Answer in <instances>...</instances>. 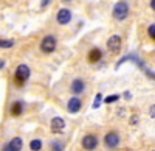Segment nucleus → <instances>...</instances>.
<instances>
[{
	"label": "nucleus",
	"mask_w": 155,
	"mask_h": 151,
	"mask_svg": "<svg viewBox=\"0 0 155 151\" xmlns=\"http://www.w3.org/2000/svg\"><path fill=\"white\" fill-rule=\"evenodd\" d=\"M56 44H58V41H56V37L54 36H45L44 39L41 41V52L42 53H53L54 50H56Z\"/></svg>",
	"instance_id": "1"
},
{
	"label": "nucleus",
	"mask_w": 155,
	"mask_h": 151,
	"mask_svg": "<svg viewBox=\"0 0 155 151\" xmlns=\"http://www.w3.org/2000/svg\"><path fill=\"white\" fill-rule=\"evenodd\" d=\"M127 16H129V5H127V2L121 0V2H118L113 8V17L116 20H124Z\"/></svg>",
	"instance_id": "2"
},
{
	"label": "nucleus",
	"mask_w": 155,
	"mask_h": 151,
	"mask_svg": "<svg viewBox=\"0 0 155 151\" xmlns=\"http://www.w3.org/2000/svg\"><path fill=\"white\" fill-rule=\"evenodd\" d=\"M28 78H30V69H28V66L20 64V66L16 69V73H14V81H16V84L22 86L23 83H27Z\"/></svg>",
	"instance_id": "3"
},
{
	"label": "nucleus",
	"mask_w": 155,
	"mask_h": 151,
	"mask_svg": "<svg viewBox=\"0 0 155 151\" xmlns=\"http://www.w3.org/2000/svg\"><path fill=\"white\" fill-rule=\"evenodd\" d=\"M121 41H123L121 36H118V34L110 36L109 41H107V48H109V52H112V53H120V52H121V44H123Z\"/></svg>",
	"instance_id": "4"
},
{
	"label": "nucleus",
	"mask_w": 155,
	"mask_h": 151,
	"mask_svg": "<svg viewBox=\"0 0 155 151\" xmlns=\"http://www.w3.org/2000/svg\"><path fill=\"white\" fill-rule=\"evenodd\" d=\"M104 143L107 148H116L120 143V136L118 132H115V131H110L104 136Z\"/></svg>",
	"instance_id": "5"
},
{
	"label": "nucleus",
	"mask_w": 155,
	"mask_h": 151,
	"mask_svg": "<svg viewBox=\"0 0 155 151\" xmlns=\"http://www.w3.org/2000/svg\"><path fill=\"white\" fill-rule=\"evenodd\" d=\"M81 143H82L84 149L92 151V149H95L98 146V139H96V136H93V134H87V136H84V139H82Z\"/></svg>",
	"instance_id": "6"
},
{
	"label": "nucleus",
	"mask_w": 155,
	"mask_h": 151,
	"mask_svg": "<svg viewBox=\"0 0 155 151\" xmlns=\"http://www.w3.org/2000/svg\"><path fill=\"white\" fill-rule=\"evenodd\" d=\"M56 20H58V23H61V25H67V23L71 20V11L67 9V8L59 9L58 14H56Z\"/></svg>",
	"instance_id": "7"
},
{
	"label": "nucleus",
	"mask_w": 155,
	"mask_h": 151,
	"mask_svg": "<svg viewBox=\"0 0 155 151\" xmlns=\"http://www.w3.org/2000/svg\"><path fill=\"white\" fill-rule=\"evenodd\" d=\"M70 89H71V92L73 94H82L84 92V89H85V83L81 80V78H76V80H73L71 81V86H70Z\"/></svg>",
	"instance_id": "8"
},
{
	"label": "nucleus",
	"mask_w": 155,
	"mask_h": 151,
	"mask_svg": "<svg viewBox=\"0 0 155 151\" xmlns=\"http://www.w3.org/2000/svg\"><path fill=\"white\" fill-rule=\"evenodd\" d=\"M81 100L78 98V97H73V98H70L68 100V105H67V109H68V112H71V114H76V112H79V109H81Z\"/></svg>",
	"instance_id": "9"
},
{
	"label": "nucleus",
	"mask_w": 155,
	"mask_h": 151,
	"mask_svg": "<svg viewBox=\"0 0 155 151\" xmlns=\"http://www.w3.org/2000/svg\"><path fill=\"white\" fill-rule=\"evenodd\" d=\"M64 128H65V122H64V118H61V117H54L53 120H51V131H53L54 134L61 132Z\"/></svg>",
	"instance_id": "10"
},
{
	"label": "nucleus",
	"mask_w": 155,
	"mask_h": 151,
	"mask_svg": "<svg viewBox=\"0 0 155 151\" xmlns=\"http://www.w3.org/2000/svg\"><path fill=\"white\" fill-rule=\"evenodd\" d=\"M101 58H102V52L99 48H92L88 52V55H87L88 62H92V64H96L98 61H101Z\"/></svg>",
	"instance_id": "11"
},
{
	"label": "nucleus",
	"mask_w": 155,
	"mask_h": 151,
	"mask_svg": "<svg viewBox=\"0 0 155 151\" xmlns=\"http://www.w3.org/2000/svg\"><path fill=\"white\" fill-rule=\"evenodd\" d=\"M9 146L12 151H20L22 146H23V140H22V137H14L11 142H9Z\"/></svg>",
	"instance_id": "12"
},
{
	"label": "nucleus",
	"mask_w": 155,
	"mask_h": 151,
	"mask_svg": "<svg viewBox=\"0 0 155 151\" xmlns=\"http://www.w3.org/2000/svg\"><path fill=\"white\" fill-rule=\"evenodd\" d=\"M22 109H23V106H22V103L20 101H14L12 103V106H11V115L12 117H19L20 114H22Z\"/></svg>",
	"instance_id": "13"
},
{
	"label": "nucleus",
	"mask_w": 155,
	"mask_h": 151,
	"mask_svg": "<svg viewBox=\"0 0 155 151\" xmlns=\"http://www.w3.org/2000/svg\"><path fill=\"white\" fill-rule=\"evenodd\" d=\"M30 148H31V151H41V149H42V140H39V139L31 140Z\"/></svg>",
	"instance_id": "14"
},
{
	"label": "nucleus",
	"mask_w": 155,
	"mask_h": 151,
	"mask_svg": "<svg viewBox=\"0 0 155 151\" xmlns=\"http://www.w3.org/2000/svg\"><path fill=\"white\" fill-rule=\"evenodd\" d=\"M12 45H14V41H8V39H0V47L2 48H11Z\"/></svg>",
	"instance_id": "15"
},
{
	"label": "nucleus",
	"mask_w": 155,
	"mask_h": 151,
	"mask_svg": "<svg viewBox=\"0 0 155 151\" xmlns=\"http://www.w3.org/2000/svg\"><path fill=\"white\" fill-rule=\"evenodd\" d=\"M147 34H149V37L152 41H155V23H152L150 27L147 28Z\"/></svg>",
	"instance_id": "16"
},
{
	"label": "nucleus",
	"mask_w": 155,
	"mask_h": 151,
	"mask_svg": "<svg viewBox=\"0 0 155 151\" xmlns=\"http://www.w3.org/2000/svg\"><path fill=\"white\" fill-rule=\"evenodd\" d=\"M120 100V95H110V97H107L106 100H104V103H115V101H118Z\"/></svg>",
	"instance_id": "17"
},
{
	"label": "nucleus",
	"mask_w": 155,
	"mask_h": 151,
	"mask_svg": "<svg viewBox=\"0 0 155 151\" xmlns=\"http://www.w3.org/2000/svg\"><path fill=\"white\" fill-rule=\"evenodd\" d=\"M53 151H62V148H64V143H61V142H53Z\"/></svg>",
	"instance_id": "18"
},
{
	"label": "nucleus",
	"mask_w": 155,
	"mask_h": 151,
	"mask_svg": "<svg viewBox=\"0 0 155 151\" xmlns=\"http://www.w3.org/2000/svg\"><path fill=\"white\" fill-rule=\"evenodd\" d=\"M101 98H102V97H101V94H98V95H96V98H95V103H93V108H95V109H96V108H99V105H101Z\"/></svg>",
	"instance_id": "19"
},
{
	"label": "nucleus",
	"mask_w": 155,
	"mask_h": 151,
	"mask_svg": "<svg viewBox=\"0 0 155 151\" xmlns=\"http://www.w3.org/2000/svg\"><path fill=\"white\" fill-rule=\"evenodd\" d=\"M146 75H147V77H150L152 80H155V73H153V72H150V70H147V69H146Z\"/></svg>",
	"instance_id": "20"
},
{
	"label": "nucleus",
	"mask_w": 155,
	"mask_h": 151,
	"mask_svg": "<svg viewBox=\"0 0 155 151\" xmlns=\"http://www.w3.org/2000/svg\"><path fill=\"white\" fill-rule=\"evenodd\" d=\"M3 151H12L11 146H9V143H5V145H3Z\"/></svg>",
	"instance_id": "21"
},
{
	"label": "nucleus",
	"mask_w": 155,
	"mask_h": 151,
	"mask_svg": "<svg viewBox=\"0 0 155 151\" xmlns=\"http://www.w3.org/2000/svg\"><path fill=\"white\" fill-rule=\"evenodd\" d=\"M150 117H153V118H155V106H152V108H150Z\"/></svg>",
	"instance_id": "22"
},
{
	"label": "nucleus",
	"mask_w": 155,
	"mask_h": 151,
	"mask_svg": "<svg viewBox=\"0 0 155 151\" xmlns=\"http://www.w3.org/2000/svg\"><path fill=\"white\" fill-rule=\"evenodd\" d=\"M150 8L155 11V0H150Z\"/></svg>",
	"instance_id": "23"
},
{
	"label": "nucleus",
	"mask_w": 155,
	"mask_h": 151,
	"mask_svg": "<svg viewBox=\"0 0 155 151\" xmlns=\"http://www.w3.org/2000/svg\"><path fill=\"white\" fill-rule=\"evenodd\" d=\"M130 123H132V125L137 123V117H132V118H130Z\"/></svg>",
	"instance_id": "24"
},
{
	"label": "nucleus",
	"mask_w": 155,
	"mask_h": 151,
	"mask_svg": "<svg viewBox=\"0 0 155 151\" xmlns=\"http://www.w3.org/2000/svg\"><path fill=\"white\" fill-rule=\"evenodd\" d=\"M48 2H50V0H42V6H45V5H48Z\"/></svg>",
	"instance_id": "25"
},
{
	"label": "nucleus",
	"mask_w": 155,
	"mask_h": 151,
	"mask_svg": "<svg viewBox=\"0 0 155 151\" xmlns=\"http://www.w3.org/2000/svg\"><path fill=\"white\" fill-rule=\"evenodd\" d=\"M3 67V61H0V69H2Z\"/></svg>",
	"instance_id": "26"
},
{
	"label": "nucleus",
	"mask_w": 155,
	"mask_h": 151,
	"mask_svg": "<svg viewBox=\"0 0 155 151\" xmlns=\"http://www.w3.org/2000/svg\"><path fill=\"white\" fill-rule=\"evenodd\" d=\"M64 2H70V0H64Z\"/></svg>",
	"instance_id": "27"
}]
</instances>
